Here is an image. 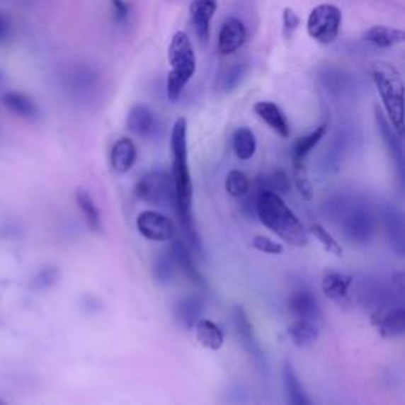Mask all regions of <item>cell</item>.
<instances>
[{
	"instance_id": "6da1fadb",
	"label": "cell",
	"mask_w": 405,
	"mask_h": 405,
	"mask_svg": "<svg viewBox=\"0 0 405 405\" xmlns=\"http://www.w3.org/2000/svg\"><path fill=\"white\" fill-rule=\"evenodd\" d=\"M171 181H173V209L179 219L182 232L193 251H201L200 236L193 219V186L187 160V120L179 118L173 125L171 139Z\"/></svg>"
},
{
	"instance_id": "7a4b0ae2",
	"label": "cell",
	"mask_w": 405,
	"mask_h": 405,
	"mask_svg": "<svg viewBox=\"0 0 405 405\" xmlns=\"http://www.w3.org/2000/svg\"><path fill=\"white\" fill-rule=\"evenodd\" d=\"M326 217L339 224L342 234L356 246H367L377 228V215L366 200L333 195L325 206Z\"/></svg>"
},
{
	"instance_id": "3957f363",
	"label": "cell",
	"mask_w": 405,
	"mask_h": 405,
	"mask_svg": "<svg viewBox=\"0 0 405 405\" xmlns=\"http://www.w3.org/2000/svg\"><path fill=\"white\" fill-rule=\"evenodd\" d=\"M253 211L263 225L280 236L288 244L301 247L307 242L306 229L296 214L283 201L282 195L256 188Z\"/></svg>"
},
{
	"instance_id": "277c9868",
	"label": "cell",
	"mask_w": 405,
	"mask_h": 405,
	"mask_svg": "<svg viewBox=\"0 0 405 405\" xmlns=\"http://www.w3.org/2000/svg\"><path fill=\"white\" fill-rule=\"evenodd\" d=\"M372 79L388 114V122L401 137L404 130V81L401 73L394 65L379 62L372 67Z\"/></svg>"
},
{
	"instance_id": "5b68a950",
	"label": "cell",
	"mask_w": 405,
	"mask_h": 405,
	"mask_svg": "<svg viewBox=\"0 0 405 405\" xmlns=\"http://www.w3.org/2000/svg\"><path fill=\"white\" fill-rule=\"evenodd\" d=\"M168 59L171 64V72L168 73L166 79V96L170 101H178L187 83L197 72V56L186 32L179 30L173 35L168 48Z\"/></svg>"
},
{
	"instance_id": "8992f818",
	"label": "cell",
	"mask_w": 405,
	"mask_h": 405,
	"mask_svg": "<svg viewBox=\"0 0 405 405\" xmlns=\"http://www.w3.org/2000/svg\"><path fill=\"white\" fill-rule=\"evenodd\" d=\"M137 198L152 206H171L173 207V181L171 173L165 170H154L146 173L135 186Z\"/></svg>"
},
{
	"instance_id": "52a82bcc",
	"label": "cell",
	"mask_w": 405,
	"mask_h": 405,
	"mask_svg": "<svg viewBox=\"0 0 405 405\" xmlns=\"http://www.w3.org/2000/svg\"><path fill=\"white\" fill-rule=\"evenodd\" d=\"M342 25V13L333 4H321L310 11L307 19V32L315 42L329 45L339 35Z\"/></svg>"
},
{
	"instance_id": "ba28073f",
	"label": "cell",
	"mask_w": 405,
	"mask_h": 405,
	"mask_svg": "<svg viewBox=\"0 0 405 405\" xmlns=\"http://www.w3.org/2000/svg\"><path fill=\"white\" fill-rule=\"evenodd\" d=\"M137 228L143 238L155 242L171 241L176 236V227L165 214L159 211L141 212L137 219Z\"/></svg>"
},
{
	"instance_id": "9c48e42d",
	"label": "cell",
	"mask_w": 405,
	"mask_h": 405,
	"mask_svg": "<svg viewBox=\"0 0 405 405\" xmlns=\"http://www.w3.org/2000/svg\"><path fill=\"white\" fill-rule=\"evenodd\" d=\"M233 321L236 328V334L239 337V342L242 343L249 356L258 364L260 367L265 366V355H263V350L258 339L255 336V329L252 326V321L249 319V315L246 314V310L242 307H236L233 312Z\"/></svg>"
},
{
	"instance_id": "30bf717a",
	"label": "cell",
	"mask_w": 405,
	"mask_h": 405,
	"mask_svg": "<svg viewBox=\"0 0 405 405\" xmlns=\"http://www.w3.org/2000/svg\"><path fill=\"white\" fill-rule=\"evenodd\" d=\"M170 253L173 256L174 263H176V268L193 283V285H197L200 288H206V280L205 278H202L197 263H195L193 260L190 249H188V244H186V242L181 238H178V236H174V238L171 239Z\"/></svg>"
},
{
	"instance_id": "8fae6325",
	"label": "cell",
	"mask_w": 405,
	"mask_h": 405,
	"mask_svg": "<svg viewBox=\"0 0 405 405\" xmlns=\"http://www.w3.org/2000/svg\"><path fill=\"white\" fill-rule=\"evenodd\" d=\"M375 122L383 143L387 146L389 157L397 168V174H399L401 181H404V151H402L401 137L396 133L394 128L391 127L388 119L384 118V114L379 110V106H375Z\"/></svg>"
},
{
	"instance_id": "7c38bea8",
	"label": "cell",
	"mask_w": 405,
	"mask_h": 405,
	"mask_svg": "<svg viewBox=\"0 0 405 405\" xmlns=\"http://www.w3.org/2000/svg\"><path fill=\"white\" fill-rule=\"evenodd\" d=\"M288 307L298 320L319 323L321 320V307L312 292L306 288L296 290L288 300Z\"/></svg>"
},
{
	"instance_id": "4fadbf2b",
	"label": "cell",
	"mask_w": 405,
	"mask_h": 405,
	"mask_svg": "<svg viewBox=\"0 0 405 405\" xmlns=\"http://www.w3.org/2000/svg\"><path fill=\"white\" fill-rule=\"evenodd\" d=\"M380 220L387 233V238L389 241L391 247L394 251L404 255L405 251V238H404V219L402 214L397 211L394 206L387 205L380 209Z\"/></svg>"
},
{
	"instance_id": "5bb4252c",
	"label": "cell",
	"mask_w": 405,
	"mask_h": 405,
	"mask_svg": "<svg viewBox=\"0 0 405 405\" xmlns=\"http://www.w3.org/2000/svg\"><path fill=\"white\" fill-rule=\"evenodd\" d=\"M205 304L198 296H186L173 306V316L176 325L186 331H190L202 319Z\"/></svg>"
},
{
	"instance_id": "9a60e30c",
	"label": "cell",
	"mask_w": 405,
	"mask_h": 405,
	"mask_svg": "<svg viewBox=\"0 0 405 405\" xmlns=\"http://www.w3.org/2000/svg\"><path fill=\"white\" fill-rule=\"evenodd\" d=\"M374 325L383 337H401L405 333V309L402 304L372 315Z\"/></svg>"
},
{
	"instance_id": "2e32d148",
	"label": "cell",
	"mask_w": 405,
	"mask_h": 405,
	"mask_svg": "<svg viewBox=\"0 0 405 405\" xmlns=\"http://www.w3.org/2000/svg\"><path fill=\"white\" fill-rule=\"evenodd\" d=\"M247 30L238 18H227L219 33V51L222 54H233L246 43Z\"/></svg>"
},
{
	"instance_id": "e0dca14e",
	"label": "cell",
	"mask_w": 405,
	"mask_h": 405,
	"mask_svg": "<svg viewBox=\"0 0 405 405\" xmlns=\"http://www.w3.org/2000/svg\"><path fill=\"white\" fill-rule=\"evenodd\" d=\"M127 127L128 130L139 138H151L155 133V128H157V120H155L149 106L138 103L133 105L128 111Z\"/></svg>"
},
{
	"instance_id": "ac0fdd59",
	"label": "cell",
	"mask_w": 405,
	"mask_h": 405,
	"mask_svg": "<svg viewBox=\"0 0 405 405\" xmlns=\"http://www.w3.org/2000/svg\"><path fill=\"white\" fill-rule=\"evenodd\" d=\"M217 11V0H193L190 5V18L193 29L201 42H207L211 32V21Z\"/></svg>"
},
{
	"instance_id": "d6986e66",
	"label": "cell",
	"mask_w": 405,
	"mask_h": 405,
	"mask_svg": "<svg viewBox=\"0 0 405 405\" xmlns=\"http://www.w3.org/2000/svg\"><path fill=\"white\" fill-rule=\"evenodd\" d=\"M110 160L114 173H128L137 161V146L130 138H119L111 147Z\"/></svg>"
},
{
	"instance_id": "ffe728a7",
	"label": "cell",
	"mask_w": 405,
	"mask_h": 405,
	"mask_svg": "<svg viewBox=\"0 0 405 405\" xmlns=\"http://www.w3.org/2000/svg\"><path fill=\"white\" fill-rule=\"evenodd\" d=\"M283 393H285L287 405H314L309 394L304 389L301 380L296 375V370L292 363L283 364Z\"/></svg>"
},
{
	"instance_id": "44dd1931",
	"label": "cell",
	"mask_w": 405,
	"mask_h": 405,
	"mask_svg": "<svg viewBox=\"0 0 405 405\" xmlns=\"http://www.w3.org/2000/svg\"><path fill=\"white\" fill-rule=\"evenodd\" d=\"M253 110L263 122H266L282 138L290 137L288 119L278 105L273 103V101H258V103H255Z\"/></svg>"
},
{
	"instance_id": "7402d4cb",
	"label": "cell",
	"mask_w": 405,
	"mask_h": 405,
	"mask_svg": "<svg viewBox=\"0 0 405 405\" xmlns=\"http://www.w3.org/2000/svg\"><path fill=\"white\" fill-rule=\"evenodd\" d=\"M353 278L339 271H328L321 279V290L326 298L342 302L348 298V290L352 287Z\"/></svg>"
},
{
	"instance_id": "603a6c76",
	"label": "cell",
	"mask_w": 405,
	"mask_h": 405,
	"mask_svg": "<svg viewBox=\"0 0 405 405\" xmlns=\"http://www.w3.org/2000/svg\"><path fill=\"white\" fill-rule=\"evenodd\" d=\"M2 101L11 113H15L19 118L35 119L40 114V110L35 101L23 92H16V91L5 92L2 96Z\"/></svg>"
},
{
	"instance_id": "cb8c5ba5",
	"label": "cell",
	"mask_w": 405,
	"mask_h": 405,
	"mask_svg": "<svg viewBox=\"0 0 405 405\" xmlns=\"http://www.w3.org/2000/svg\"><path fill=\"white\" fill-rule=\"evenodd\" d=\"M195 331H197V339L202 347L212 350V352H217V350L224 347V331L212 320L200 319L197 325H195Z\"/></svg>"
},
{
	"instance_id": "d4e9b609",
	"label": "cell",
	"mask_w": 405,
	"mask_h": 405,
	"mask_svg": "<svg viewBox=\"0 0 405 405\" xmlns=\"http://www.w3.org/2000/svg\"><path fill=\"white\" fill-rule=\"evenodd\" d=\"M364 40L377 48H391L405 40V32L401 29H391L384 25H374L367 32H364Z\"/></svg>"
},
{
	"instance_id": "484cf974",
	"label": "cell",
	"mask_w": 405,
	"mask_h": 405,
	"mask_svg": "<svg viewBox=\"0 0 405 405\" xmlns=\"http://www.w3.org/2000/svg\"><path fill=\"white\" fill-rule=\"evenodd\" d=\"M326 128H328V124L325 122L316 127L315 130L307 133L306 137H301L300 139H296V143L293 144V149H292L293 164H306L307 155L315 149V146L320 143L323 137H325Z\"/></svg>"
},
{
	"instance_id": "4316f807",
	"label": "cell",
	"mask_w": 405,
	"mask_h": 405,
	"mask_svg": "<svg viewBox=\"0 0 405 405\" xmlns=\"http://www.w3.org/2000/svg\"><path fill=\"white\" fill-rule=\"evenodd\" d=\"M288 336L296 347H310L319 339V328H316V323L296 319L288 326Z\"/></svg>"
},
{
	"instance_id": "83f0119b",
	"label": "cell",
	"mask_w": 405,
	"mask_h": 405,
	"mask_svg": "<svg viewBox=\"0 0 405 405\" xmlns=\"http://www.w3.org/2000/svg\"><path fill=\"white\" fill-rule=\"evenodd\" d=\"M76 205L79 207L81 214H83L87 228H89L93 233H100L101 232L100 211L96 206V202H93L89 192H86L84 188H79V190L76 192Z\"/></svg>"
},
{
	"instance_id": "f1b7e54d",
	"label": "cell",
	"mask_w": 405,
	"mask_h": 405,
	"mask_svg": "<svg viewBox=\"0 0 405 405\" xmlns=\"http://www.w3.org/2000/svg\"><path fill=\"white\" fill-rule=\"evenodd\" d=\"M176 263H174L170 251H164L155 256L152 263V275L155 282L160 283V285H168L176 278Z\"/></svg>"
},
{
	"instance_id": "f546056e",
	"label": "cell",
	"mask_w": 405,
	"mask_h": 405,
	"mask_svg": "<svg viewBox=\"0 0 405 405\" xmlns=\"http://www.w3.org/2000/svg\"><path fill=\"white\" fill-rule=\"evenodd\" d=\"M232 144L236 157L241 160H251L256 152V138L251 128L247 127H239L233 133Z\"/></svg>"
},
{
	"instance_id": "4dcf8cb0",
	"label": "cell",
	"mask_w": 405,
	"mask_h": 405,
	"mask_svg": "<svg viewBox=\"0 0 405 405\" xmlns=\"http://www.w3.org/2000/svg\"><path fill=\"white\" fill-rule=\"evenodd\" d=\"M256 188L283 195L288 193L290 188H292V179L283 170H275L271 174H261V176H258V179H256Z\"/></svg>"
},
{
	"instance_id": "1f68e13d",
	"label": "cell",
	"mask_w": 405,
	"mask_h": 405,
	"mask_svg": "<svg viewBox=\"0 0 405 405\" xmlns=\"http://www.w3.org/2000/svg\"><path fill=\"white\" fill-rule=\"evenodd\" d=\"M225 188L229 197L233 198H246L251 192V181L246 176V173L239 170H232L227 174Z\"/></svg>"
},
{
	"instance_id": "d6a6232c",
	"label": "cell",
	"mask_w": 405,
	"mask_h": 405,
	"mask_svg": "<svg viewBox=\"0 0 405 405\" xmlns=\"http://www.w3.org/2000/svg\"><path fill=\"white\" fill-rule=\"evenodd\" d=\"M246 72H247L246 64L238 62L234 65H229L224 73H220L219 87L224 92H229V91L236 89V87H238V84L242 81V78H244Z\"/></svg>"
},
{
	"instance_id": "836d02e7",
	"label": "cell",
	"mask_w": 405,
	"mask_h": 405,
	"mask_svg": "<svg viewBox=\"0 0 405 405\" xmlns=\"http://www.w3.org/2000/svg\"><path fill=\"white\" fill-rule=\"evenodd\" d=\"M59 278L60 273L56 266H43L33 275L30 285L33 290H37V292H43V290H50L56 285Z\"/></svg>"
},
{
	"instance_id": "e575fe53",
	"label": "cell",
	"mask_w": 405,
	"mask_h": 405,
	"mask_svg": "<svg viewBox=\"0 0 405 405\" xmlns=\"http://www.w3.org/2000/svg\"><path fill=\"white\" fill-rule=\"evenodd\" d=\"M293 182L302 198H306L307 201L312 200L314 188L312 184H310L306 164H293Z\"/></svg>"
},
{
	"instance_id": "d590c367",
	"label": "cell",
	"mask_w": 405,
	"mask_h": 405,
	"mask_svg": "<svg viewBox=\"0 0 405 405\" xmlns=\"http://www.w3.org/2000/svg\"><path fill=\"white\" fill-rule=\"evenodd\" d=\"M310 233H312L316 239H319L320 244L325 247V251L329 252V253H333L336 256H341L343 253V249L342 246L337 242L333 236L329 234L328 229L323 228L321 225L319 224H314L312 227H310Z\"/></svg>"
},
{
	"instance_id": "8d00e7d4",
	"label": "cell",
	"mask_w": 405,
	"mask_h": 405,
	"mask_svg": "<svg viewBox=\"0 0 405 405\" xmlns=\"http://www.w3.org/2000/svg\"><path fill=\"white\" fill-rule=\"evenodd\" d=\"M252 246L256 249V251H260L263 253H268V255H280L283 253V247L279 244V242L273 241L271 238H266V236H255L253 241H252Z\"/></svg>"
},
{
	"instance_id": "74e56055",
	"label": "cell",
	"mask_w": 405,
	"mask_h": 405,
	"mask_svg": "<svg viewBox=\"0 0 405 405\" xmlns=\"http://www.w3.org/2000/svg\"><path fill=\"white\" fill-rule=\"evenodd\" d=\"M300 25V16L292 8L283 10V37L290 38L293 32L298 29Z\"/></svg>"
},
{
	"instance_id": "f35d334b",
	"label": "cell",
	"mask_w": 405,
	"mask_h": 405,
	"mask_svg": "<svg viewBox=\"0 0 405 405\" xmlns=\"http://www.w3.org/2000/svg\"><path fill=\"white\" fill-rule=\"evenodd\" d=\"M113 10H114V19L116 23L124 24L127 23L128 15H130V6L125 2V0H111Z\"/></svg>"
},
{
	"instance_id": "ab89813d",
	"label": "cell",
	"mask_w": 405,
	"mask_h": 405,
	"mask_svg": "<svg viewBox=\"0 0 405 405\" xmlns=\"http://www.w3.org/2000/svg\"><path fill=\"white\" fill-rule=\"evenodd\" d=\"M10 19L6 18L4 13H0V42H4V40L10 35Z\"/></svg>"
},
{
	"instance_id": "60d3db41",
	"label": "cell",
	"mask_w": 405,
	"mask_h": 405,
	"mask_svg": "<svg viewBox=\"0 0 405 405\" xmlns=\"http://www.w3.org/2000/svg\"><path fill=\"white\" fill-rule=\"evenodd\" d=\"M0 405H6V404H5L2 399H0Z\"/></svg>"
},
{
	"instance_id": "b9f144b4",
	"label": "cell",
	"mask_w": 405,
	"mask_h": 405,
	"mask_svg": "<svg viewBox=\"0 0 405 405\" xmlns=\"http://www.w3.org/2000/svg\"><path fill=\"white\" fill-rule=\"evenodd\" d=\"M0 79H2V73H0Z\"/></svg>"
}]
</instances>
